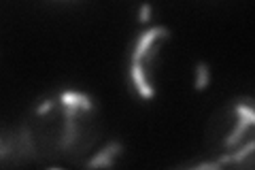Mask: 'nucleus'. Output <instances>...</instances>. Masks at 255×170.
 Here are the masks:
<instances>
[{
	"mask_svg": "<svg viewBox=\"0 0 255 170\" xmlns=\"http://www.w3.org/2000/svg\"><path fill=\"white\" fill-rule=\"evenodd\" d=\"M170 36V30L164 28V26H155V28H149L147 32L136 38V45H134V51H132V64H142V60L147 58V53L153 49V45L157 43L159 38H168Z\"/></svg>",
	"mask_w": 255,
	"mask_h": 170,
	"instance_id": "nucleus-1",
	"label": "nucleus"
},
{
	"mask_svg": "<svg viewBox=\"0 0 255 170\" xmlns=\"http://www.w3.org/2000/svg\"><path fill=\"white\" fill-rule=\"evenodd\" d=\"M124 151V143L119 141H111L107 147H102L98 153H94V158L87 162L85 168L87 170H100V168H111L117 156H122Z\"/></svg>",
	"mask_w": 255,
	"mask_h": 170,
	"instance_id": "nucleus-2",
	"label": "nucleus"
},
{
	"mask_svg": "<svg viewBox=\"0 0 255 170\" xmlns=\"http://www.w3.org/2000/svg\"><path fill=\"white\" fill-rule=\"evenodd\" d=\"M34 141H32V132H30V126L23 124L17 132H15V160L19 162H30L34 160Z\"/></svg>",
	"mask_w": 255,
	"mask_h": 170,
	"instance_id": "nucleus-3",
	"label": "nucleus"
},
{
	"mask_svg": "<svg viewBox=\"0 0 255 170\" xmlns=\"http://www.w3.org/2000/svg\"><path fill=\"white\" fill-rule=\"evenodd\" d=\"M64 109V107H62ZM77 113L79 109H64V134H62V141H60V147L62 149H68L70 145L77 141Z\"/></svg>",
	"mask_w": 255,
	"mask_h": 170,
	"instance_id": "nucleus-4",
	"label": "nucleus"
},
{
	"mask_svg": "<svg viewBox=\"0 0 255 170\" xmlns=\"http://www.w3.org/2000/svg\"><path fill=\"white\" fill-rule=\"evenodd\" d=\"M130 77L134 81V85H136V92L142 96V98L145 100L155 98V90H153V85L149 83V79L145 77V66H142V64H132Z\"/></svg>",
	"mask_w": 255,
	"mask_h": 170,
	"instance_id": "nucleus-5",
	"label": "nucleus"
},
{
	"mask_svg": "<svg viewBox=\"0 0 255 170\" xmlns=\"http://www.w3.org/2000/svg\"><path fill=\"white\" fill-rule=\"evenodd\" d=\"M60 104L64 109H79V111H92L94 100L83 92H62L60 94Z\"/></svg>",
	"mask_w": 255,
	"mask_h": 170,
	"instance_id": "nucleus-6",
	"label": "nucleus"
},
{
	"mask_svg": "<svg viewBox=\"0 0 255 170\" xmlns=\"http://www.w3.org/2000/svg\"><path fill=\"white\" fill-rule=\"evenodd\" d=\"M251 153H255V139L249 141L247 145H243L241 149H236V151H230V153H223V156H219L217 160V164L219 166H226V164H243V162L251 156Z\"/></svg>",
	"mask_w": 255,
	"mask_h": 170,
	"instance_id": "nucleus-7",
	"label": "nucleus"
},
{
	"mask_svg": "<svg viewBox=\"0 0 255 170\" xmlns=\"http://www.w3.org/2000/svg\"><path fill=\"white\" fill-rule=\"evenodd\" d=\"M251 126V121L249 119H245V117H241L238 115V121H236V126H234V130L230 132V136L223 143H226V147H234V145H238L241 143V139H243V134H245V130Z\"/></svg>",
	"mask_w": 255,
	"mask_h": 170,
	"instance_id": "nucleus-8",
	"label": "nucleus"
},
{
	"mask_svg": "<svg viewBox=\"0 0 255 170\" xmlns=\"http://www.w3.org/2000/svg\"><path fill=\"white\" fill-rule=\"evenodd\" d=\"M209 81H211L209 64H206V62H198L196 64V92H204L206 87H209Z\"/></svg>",
	"mask_w": 255,
	"mask_h": 170,
	"instance_id": "nucleus-9",
	"label": "nucleus"
},
{
	"mask_svg": "<svg viewBox=\"0 0 255 170\" xmlns=\"http://www.w3.org/2000/svg\"><path fill=\"white\" fill-rule=\"evenodd\" d=\"M234 111H236V115H241V117H245V119H249V121H251V126H255V109L249 107V104H247L245 100L236 102V104H234Z\"/></svg>",
	"mask_w": 255,
	"mask_h": 170,
	"instance_id": "nucleus-10",
	"label": "nucleus"
},
{
	"mask_svg": "<svg viewBox=\"0 0 255 170\" xmlns=\"http://www.w3.org/2000/svg\"><path fill=\"white\" fill-rule=\"evenodd\" d=\"M151 19V4H142L140 11H138V21L140 23H147Z\"/></svg>",
	"mask_w": 255,
	"mask_h": 170,
	"instance_id": "nucleus-11",
	"label": "nucleus"
},
{
	"mask_svg": "<svg viewBox=\"0 0 255 170\" xmlns=\"http://www.w3.org/2000/svg\"><path fill=\"white\" fill-rule=\"evenodd\" d=\"M51 109H53V100H45L41 107L36 109V115H45V113H49Z\"/></svg>",
	"mask_w": 255,
	"mask_h": 170,
	"instance_id": "nucleus-12",
	"label": "nucleus"
},
{
	"mask_svg": "<svg viewBox=\"0 0 255 170\" xmlns=\"http://www.w3.org/2000/svg\"><path fill=\"white\" fill-rule=\"evenodd\" d=\"M200 170H223V168L217 164V162H202Z\"/></svg>",
	"mask_w": 255,
	"mask_h": 170,
	"instance_id": "nucleus-13",
	"label": "nucleus"
},
{
	"mask_svg": "<svg viewBox=\"0 0 255 170\" xmlns=\"http://www.w3.org/2000/svg\"><path fill=\"white\" fill-rule=\"evenodd\" d=\"M49 170H62V168H49Z\"/></svg>",
	"mask_w": 255,
	"mask_h": 170,
	"instance_id": "nucleus-14",
	"label": "nucleus"
}]
</instances>
